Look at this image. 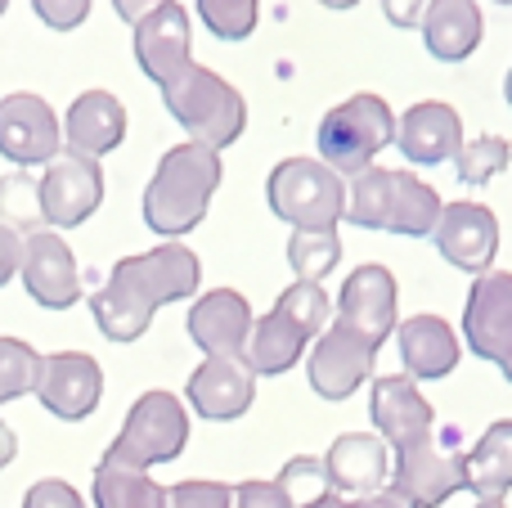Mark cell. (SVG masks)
Listing matches in <instances>:
<instances>
[{"instance_id": "cell-34", "label": "cell", "mask_w": 512, "mask_h": 508, "mask_svg": "<svg viewBox=\"0 0 512 508\" xmlns=\"http://www.w3.org/2000/svg\"><path fill=\"white\" fill-rule=\"evenodd\" d=\"M274 306H279V311L288 315L297 329H306L310 338H319V333L328 329V297H324V288H319V284H301V279H297L292 288H283Z\"/></svg>"}, {"instance_id": "cell-18", "label": "cell", "mask_w": 512, "mask_h": 508, "mask_svg": "<svg viewBox=\"0 0 512 508\" xmlns=\"http://www.w3.org/2000/svg\"><path fill=\"white\" fill-rule=\"evenodd\" d=\"M185 401L212 423L243 419L256 401V374L248 369L243 356H207L203 365L189 374Z\"/></svg>"}, {"instance_id": "cell-30", "label": "cell", "mask_w": 512, "mask_h": 508, "mask_svg": "<svg viewBox=\"0 0 512 508\" xmlns=\"http://www.w3.org/2000/svg\"><path fill=\"white\" fill-rule=\"evenodd\" d=\"M337 261H342V239H337V230H292L288 266L301 284L328 279V270H337Z\"/></svg>"}, {"instance_id": "cell-29", "label": "cell", "mask_w": 512, "mask_h": 508, "mask_svg": "<svg viewBox=\"0 0 512 508\" xmlns=\"http://www.w3.org/2000/svg\"><path fill=\"white\" fill-rule=\"evenodd\" d=\"M0 225L14 234H41L45 230L41 180H36L27 167L0 176Z\"/></svg>"}, {"instance_id": "cell-17", "label": "cell", "mask_w": 512, "mask_h": 508, "mask_svg": "<svg viewBox=\"0 0 512 508\" xmlns=\"http://www.w3.org/2000/svg\"><path fill=\"white\" fill-rule=\"evenodd\" d=\"M189 54H194V23H189V9L180 0L162 5L158 14H149L135 27V63L158 86L176 81L194 63Z\"/></svg>"}, {"instance_id": "cell-31", "label": "cell", "mask_w": 512, "mask_h": 508, "mask_svg": "<svg viewBox=\"0 0 512 508\" xmlns=\"http://www.w3.org/2000/svg\"><path fill=\"white\" fill-rule=\"evenodd\" d=\"M508 162H512V144L508 140H499V135H477V140H463L454 167H459L463 185H490Z\"/></svg>"}, {"instance_id": "cell-15", "label": "cell", "mask_w": 512, "mask_h": 508, "mask_svg": "<svg viewBox=\"0 0 512 508\" xmlns=\"http://www.w3.org/2000/svg\"><path fill=\"white\" fill-rule=\"evenodd\" d=\"M23 288L36 306L45 311H68L72 302L81 297V270L72 248L63 243V234L41 230L23 239Z\"/></svg>"}, {"instance_id": "cell-32", "label": "cell", "mask_w": 512, "mask_h": 508, "mask_svg": "<svg viewBox=\"0 0 512 508\" xmlns=\"http://www.w3.org/2000/svg\"><path fill=\"white\" fill-rule=\"evenodd\" d=\"M36 369L41 356L23 338H0V405L36 392Z\"/></svg>"}, {"instance_id": "cell-47", "label": "cell", "mask_w": 512, "mask_h": 508, "mask_svg": "<svg viewBox=\"0 0 512 508\" xmlns=\"http://www.w3.org/2000/svg\"><path fill=\"white\" fill-rule=\"evenodd\" d=\"M499 369H504V378L512 383V356H508V360H504V365H499Z\"/></svg>"}, {"instance_id": "cell-42", "label": "cell", "mask_w": 512, "mask_h": 508, "mask_svg": "<svg viewBox=\"0 0 512 508\" xmlns=\"http://www.w3.org/2000/svg\"><path fill=\"white\" fill-rule=\"evenodd\" d=\"M162 5H171V0H113V9H117V18L122 23H131V27H140L149 14H158Z\"/></svg>"}, {"instance_id": "cell-6", "label": "cell", "mask_w": 512, "mask_h": 508, "mask_svg": "<svg viewBox=\"0 0 512 508\" xmlns=\"http://www.w3.org/2000/svg\"><path fill=\"white\" fill-rule=\"evenodd\" d=\"M265 198L292 230H337L346 221V185L319 158H283L265 180Z\"/></svg>"}, {"instance_id": "cell-28", "label": "cell", "mask_w": 512, "mask_h": 508, "mask_svg": "<svg viewBox=\"0 0 512 508\" xmlns=\"http://www.w3.org/2000/svg\"><path fill=\"white\" fill-rule=\"evenodd\" d=\"M95 508H167V486H158L144 468L99 459L95 464Z\"/></svg>"}, {"instance_id": "cell-1", "label": "cell", "mask_w": 512, "mask_h": 508, "mask_svg": "<svg viewBox=\"0 0 512 508\" xmlns=\"http://www.w3.org/2000/svg\"><path fill=\"white\" fill-rule=\"evenodd\" d=\"M198 284H203V261L180 243H162V248L117 261L108 284L90 297V311L108 342H140L153 315L171 302L194 297Z\"/></svg>"}, {"instance_id": "cell-4", "label": "cell", "mask_w": 512, "mask_h": 508, "mask_svg": "<svg viewBox=\"0 0 512 508\" xmlns=\"http://www.w3.org/2000/svg\"><path fill=\"white\" fill-rule=\"evenodd\" d=\"M162 104L167 113L185 126V135L203 149H230L248 126V104L225 77H216L203 63H189L176 81L162 86Z\"/></svg>"}, {"instance_id": "cell-13", "label": "cell", "mask_w": 512, "mask_h": 508, "mask_svg": "<svg viewBox=\"0 0 512 508\" xmlns=\"http://www.w3.org/2000/svg\"><path fill=\"white\" fill-rule=\"evenodd\" d=\"M463 338L472 356L504 365L512 356V275L508 270H486L472 279L468 306H463Z\"/></svg>"}, {"instance_id": "cell-2", "label": "cell", "mask_w": 512, "mask_h": 508, "mask_svg": "<svg viewBox=\"0 0 512 508\" xmlns=\"http://www.w3.org/2000/svg\"><path fill=\"white\" fill-rule=\"evenodd\" d=\"M221 176L225 167L216 149H203L194 140L167 149L149 189H144V225L162 239H180V234L198 230L207 207H212V194L221 189Z\"/></svg>"}, {"instance_id": "cell-23", "label": "cell", "mask_w": 512, "mask_h": 508, "mask_svg": "<svg viewBox=\"0 0 512 508\" xmlns=\"http://www.w3.org/2000/svg\"><path fill=\"white\" fill-rule=\"evenodd\" d=\"M126 140V108L113 90H86L68 104L63 117V144L81 158H104Z\"/></svg>"}, {"instance_id": "cell-7", "label": "cell", "mask_w": 512, "mask_h": 508, "mask_svg": "<svg viewBox=\"0 0 512 508\" xmlns=\"http://www.w3.org/2000/svg\"><path fill=\"white\" fill-rule=\"evenodd\" d=\"M189 446V414H185V401L176 392H144L140 401L131 405L126 414L122 432L113 437V446L104 450V459H117V464H131V468H158V464H171L180 459Z\"/></svg>"}, {"instance_id": "cell-16", "label": "cell", "mask_w": 512, "mask_h": 508, "mask_svg": "<svg viewBox=\"0 0 512 508\" xmlns=\"http://www.w3.org/2000/svg\"><path fill=\"white\" fill-rule=\"evenodd\" d=\"M436 252L463 275H486L499 252V221L481 203H450L441 207V221L432 230Z\"/></svg>"}, {"instance_id": "cell-9", "label": "cell", "mask_w": 512, "mask_h": 508, "mask_svg": "<svg viewBox=\"0 0 512 508\" xmlns=\"http://www.w3.org/2000/svg\"><path fill=\"white\" fill-rule=\"evenodd\" d=\"M378 351L364 333H355L351 324L333 320L324 333L315 338V351L306 360V374H310V387H315L324 401H346L351 392H360L364 378L373 374L378 365Z\"/></svg>"}, {"instance_id": "cell-45", "label": "cell", "mask_w": 512, "mask_h": 508, "mask_svg": "<svg viewBox=\"0 0 512 508\" xmlns=\"http://www.w3.org/2000/svg\"><path fill=\"white\" fill-rule=\"evenodd\" d=\"M504 99H508V108H512V68H508V77H504Z\"/></svg>"}, {"instance_id": "cell-14", "label": "cell", "mask_w": 512, "mask_h": 508, "mask_svg": "<svg viewBox=\"0 0 512 508\" xmlns=\"http://www.w3.org/2000/svg\"><path fill=\"white\" fill-rule=\"evenodd\" d=\"M369 414H373V428H378V437L387 441L396 455L423 446V441L436 432V410L427 405V396L418 392L414 378H400V374L378 378V383H373Z\"/></svg>"}, {"instance_id": "cell-48", "label": "cell", "mask_w": 512, "mask_h": 508, "mask_svg": "<svg viewBox=\"0 0 512 508\" xmlns=\"http://www.w3.org/2000/svg\"><path fill=\"white\" fill-rule=\"evenodd\" d=\"M5 9H9V0H0V14H5Z\"/></svg>"}, {"instance_id": "cell-49", "label": "cell", "mask_w": 512, "mask_h": 508, "mask_svg": "<svg viewBox=\"0 0 512 508\" xmlns=\"http://www.w3.org/2000/svg\"><path fill=\"white\" fill-rule=\"evenodd\" d=\"M499 5H512V0H499Z\"/></svg>"}, {"instance_id": "cell-33", "label": "cell", "mask_w": 512, "mask_h": 508, "mask_svg": "<svg viewBox=\"0 0 512 508\" xmlns=\"http://www.w3.org/2000/svg\"><path fill=\"white\" fill-rule=\"evenodd\" d=\"M198 14L216 41H243L256 32L261 0H198Z\"/></svg>"}, {"instance_id": "cell-27", "label": "cell", "mask_w": 512, "mask_h": 508, "mask_svg": "<svg viewBox=\"0 0 512 508\" xmlns=\"http://www.w3.org/2000/svg\"><path fill=\"white\" fill-rule=\"evenodd\" d=\"M468 491L477 500H504L512 491V419L486 428V437L468 455Z\"/></svg>"}, {"instance_id": "cell-19", "label": "cell", "mask_w": 512, "mask_h": 508, "mask_svg": "<svg viewBox=\"0 0 512 508\" xmlns=\"http://www.w3.org/2000/svg\"><path fill=\"white\" fill-rule=\"evenodd\" d=\"M252 329V306L234 288H212L189 306V342L203 356H248Z\"/></svg>"}, {"instance_id": "cell-26", "label": "cell", "mask_w": 512, "mask_h": 508, "mask_svg": "<svg viewBox=\"0 0 512 508\" xmlns=\"http://www.w3.org/2000/svg\"><path fill=\"white\" fill-rule=\"evenodd\" d=\"M306 342H310V333L297 329V324H292L288 315L274 306L270 315H261V320H256L252 342H248V356H243V360H248V369L256 378H279V374H288L301 356H306Z\"/></svg>"}, {"instance_id": "cell-36", "label": "cell", "mask_w": 512, "mask_h": 508, "mask_svg": "<svg viewBox=\"0 0 512 508\" xmlns=\"http://www.w3.org/2000/svg\"><path fill=\"white\" fill-rule=\"evenodd\" d=\"M297 508H418V504L409 500L400 486H387V491L364 495V500H342L337 491H315V495H306Z\"/></svg>"}, {"instance_id": "cell-35", "label": "cell", "mask_w": 512, "mask_h": 508, "mask_svg": "<svg viewBox=\"0 0 512 508\" xmlns=\"http://www.w3.org/2000/svg\"><path fill=\"white\" fill-rule=\"evenodd\" d=\"M167 508H234V486L225 482H176L167 486Z\"/></svg>"}, {"instance_id": "cell-43", "label": "cell", "mask_w": 512, "mask_h": 508, "mask_svg": "<svg viewBox=\"0 0 512 508\" xmlns=\"http://www.w3.org/2000/svg\"><path fill=\"white\" fill-rule=\"evenodd\" d=\"M14 455H18V437H14V428L0 419V468L14 464Z\"/></svg>"}, {"instance_id": "cell-44", "label": "cell", "mask_w": 512, "mask_h": 508, "mask_svg": "<svg viewBox=\"0 0 512 508\" xmlns=\"http://www.w3.org/2000/svg\"><path fill=\"white\" fill-rule=\"evenodd\" d=\"M319 5H328V9H351V5H360V0H319Z\"/></svg>"}, {"instance_id": "cell-24", "label": "cell", "mask_w": 512, "mask_h": 508, "mask_svg": "<svg viewBox=\"0 0 512 508\" xmlns=\"http://www.w3.org/2000/svg\"><path fill=\"white\" fill-rule=\"evenodd\" d=\"M396 342H400V365L405 378H445L459 365V338L441 315H414V320L396 324Z\"/></svg>"}, {"instance_id": "cell-38", "label": "cell", "mask_w": 512, "mask_h": 508, "mask_svg": "<svg viewBox=\"0 0 512 508\" xmlns=\"http://www.w3.org/2000/svg\"><path fill=\"white\" fill-rule=\"evenodd\" d=\"M234 508H297V500L274 477V482H239L234 486Z\"/></svg>"}, {"instance_id": "cell-46", "label": "cell", "mask_w": 512, "mask_h": 508, "mask_svg": "<svg viewBox=\"0 0 512 508\" xmlns=\"http://www.w3.org/2000/svg\"><path fill=\"white\" fill-rule=\"evenodd\" d=\"M477 508H508V504H504V500H481Z\"/></svg>"}, {"instance_id": "cell-21", "label": "cell", "mask_w": 512, "mask_h": 508, "mask_svg": "<svg viewBox=\"0 0 512 508\" xmlns=\"http://www.w3.org/2000/svg\"><path fill=\"white\" fill-rule=\"evenodd\" d=\"M396 144L414 167H441L463 149V117L445 99H423L396 122Z\"/></svg>"}, {"instance_id": "cell-12", "label": "cell", "mask_w": 512, "mask_h": 508, "mask_svg": "<svg viewBox=\"0 0 512 508\" xmlns=\"http://www.w3.org/2000/svg\"><path fill=\"white\" fill-rule=\"evenodd\" d=\"M63 144V126L54 108L32 90H14L0 99V158L14 167H36L50 162Z\"/></svg>"}, {"instance_id": "cell-20", "label": "cell", "mask_w": 512, "mask_h": 508, "mask_svg": "<svg viewBox=\"0 0 512 508\" xmlns=\"http://www.w3.org/2000/svg\"><path fill=\"white\" fill-rule=\"evenodd\" d=\"M337 320L351 324L355 333L382 347L396 333V275L387 266H360L346 275L342 293H337Z\"/></svg>"}, {"instance_id": "cell-5", "label": "cell", "mask_w": 512, "mask_h": 508, "mask_svg": "<svg viewBox=\"0 0 512 508\" xmlns=\"http://www.w3.org/2000/svg\"><path fill=\"white\" fill-rule=\"evenodd\" d=\"M315 144L319 162H328L337 176H360L387 144H396V113L382 95H351L319 117Z\"/></svg>"}, {"instance_id": "cell-25", "label": "cell", "mask_w": 512, "mask_h": 508, "mask_svg": "<svg viewBox=\"0 0 512 508\" xmlns=\"http://www.w3.org/2000/svg\"><path fill=\"white\" fill-rule=\"evenodd\" d=\"M418 27H423V45H427L432 59L463 63L481 45L486 18H481L477 0H432Z\"/></svg>"}, {"instance_id": "cell-40", "label": "cell", "mask_w": 512, "mask_h": 508, "mask_svg": "<svg viewBox=\"0 0 512 508\" xmlns=\"http://www.w3.org/2000/svg\"><path fill=\"white\" fill-rule=\"evenodd\" d=\"M18 270H23V234L0 225V288H5Z\"/></svg>"}, {"instance_id": "cell-10", "label": "cell", "mask_w": 512, "mask_h": 508, "mask_svg": "<svg viewBox=\"0 0 512 508\" xmlns=\"http://www.w3.org/2000/svg\"><path fill=\"white\" fill-rule=\"evenodd\" d=\"M32 396L63 423L90 419L104 396V369L86 351H54V356H41Z\"/></svg>"}, {"instance_id": "cell-11", "label": "cell", "mask_w": 512, "mask_h": 508, "mask_svg": "<svg viewBox=\"0 0 512 508\" xmlns=\"http://www.w3.org/2000/svg\"><path fill=\"white\" fill-rule=\"evenodd\" d=\"M41 203H45V225L54 230H72V225L90 221L104 203V171L95 158L81 153H54L41 171Z\"/></svg>"}, {"instance_id": "cell-37", "label": "cell", "mask_w": 512, "mask_h": 508, "mask_svg": "<svg viewBox=\"0 0 512 508\" xmlns=\"http://www.w3.org/2000/svg\"><path fill=\"white\" fill-rule=\"evenodd\" d=\"M32 9L50 32H77L90 18V0H32Z\"/></svg>"}, {"instance_id": "cell-41", "label": "cell", "mask_w": 512, "mask_h": 508, "mask_svg": "<svg viewBox=\"0 0 512 508\" xmlns=\"http://www.w3.org/2000/svg\"><path fill=\"white\" fill-rule=\"evenodd\" d=\"M427 5H432V0H382V14H387V23H396V27H418L427 14Z\"/></svg>"}, {"instance_id": "cell-39", "label": "cell", "mask_w": 512, "mask_h": 508, "mask_svg": "<svg viewBox=\"0 0 512 508\" xmlns=\"http://www.w3.org/2000/svg\"><path fill=\"white\" fill-rule=\"evenodd\" d=\"M23 508H86V500L77 495V486H68L63 477H45L32 491L23 495Z\"/></svg>"}, {"instance_id": "cell-22", "label": "cell", "mask_w": 512, "mask_h": 508, "mask_svg": "<svg viewBox=\"0 0 512 508\" xmlns=\"http://www.w3.org/2000/svg\"><path fill=\"white\" fill-rule=\"evenodd\" d=\"M324 464V477L337 495H378L387 491V441L373 437V432H342V437L328 446V455L319 459Z\"/></svg>"}, {"instance_id": "cell-8", "label": "cell", "mask_w": 512, "mask_h": 508, "mask_svg": "<svg viewBox=\"0 0 512 508\" xmlns=\"http://www.w3.org/2000/svg\"><path fill=\"white\" fill-rule=\"evenodd\" d=\"M418 508H441L450 495L468 491V455L459 450V432L436 428L423 446L396 455V482Z\"/></svg>"}, {"instance_id": "cell-3", "label": "cell", "mask_w": 512, "mask_h": 508, "mask_svg": "<svg viewBox=\"0 0 512 508\" xmlns=\"http://www.w3.org/2000/svg\"><path fill=\"white\" fill-rule=\"evenodd\" d=\"M346 221L360 230L405 234V239H427L441 221V198L427 180L391 167H364L351 176L346 189Z\"/></svg>"}]
</instances>
